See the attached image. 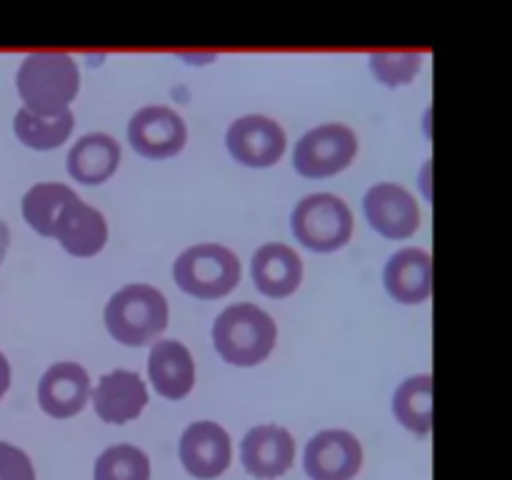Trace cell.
Wrapping results in <instances>:
<instances>
[{
	"instance_id": "cell-1",
	"label": "cell",
	"mask_w": 512,
	"mask_h": 480,
	"mask_svg": "<svg viewBox=\"0 0 512 480\" xmlns=\"http://www.w3.org/2000/svg\"><path fill=\"white\" fill-rule=\"evenodd\" d=\"M15 85L23 98V108L38 115L65 113L80 88L78 63L60 50H38L25 55Z\"/></svg>"
},
{
	"instance_id": "cell-2",
	"label": "cell",
	"mask_w": 512,
	"mask_h": 480,
	"mask_svg": "<svg viewBox=\"0 0 512 480\" xmlns=\"http://www.w3.org/2000/svg\"><path fill=\"white\" fill-rule=\"evenodd\" d=\"M278 325L253 303L228 305L213 323V343L220 358L230 365L250 368L273 353Z\"/></svg>"
},
{
	"instance_id": "cell-3",
	"label": "cell",
	"mask_w": 512,
	"mask_h": 480,
	"mask_svg": "<svg viewBox=\"0 0 512 480\" xmlns=\"http://www.w3.org/2000/svg\"><path fill=\"white\" fill-rule=\"evenodd\" d=\"M103 318L113 340L143 348L168 328V300L153 285L130 283L113 293Z\"/></svg>"
},
{
	"instance_id": "cell-4",
	"label": "cell",
	"mask_w": 512,
	"mask_h": 480,
	"mask_svg": "<svg viewBox=\"0 0 512 480\" xmlns=\"http://www.w3.org/2000/svg\"><path fill=\"white\" fill-rule=\"evenodd\" d=\"M173 278L178 288L193 298H223L240 283V260L225 245H190L175 260Z\"/></svg>"
},
{
	"instance_id": "cell-5",
	"label": "cell",
	"mask_w": 512,
	"mask_h": 480,
	"mask_svg": "<svg viewBox=\"0 0 512 480\" xmlns=\"http://www.w3.org/2000/svg\"><path fill=\"white\" fill-rule=\"evenodd\" d=\"M293 235L315 253H333L353 238L355 220L348 203L333 193H313L298 200L290 218Z\"/></svg>"
},
{
	"instance_id": "cell-6",
	"label": "cell",
	"mask_w": 512,
	"mask_h": 480,
	"mask_svg": "<svg viewBox=\"0 0 512 480\" xmlns=\"http://www.w3.org/2000/svg\"><path fill=\"white\" fill-rule=\"evenodd\" d=\"M358 155V135L343 123L308 130L293 150V168L303 178H330L348 168Z\"/></svg>"
},
{
	"instance_id": "cell-7",
	"label": "cell",
	"mask_w": 512,
	"mask_h": 480,
	"mask_svg": "<svg viewBox=\"0 0 512 480\" xmlns=\"http://www.w3.org/2000/svg\"><path fill=\"white\" fill-rule=\"evenodd\" d=\"M185 140H188L185 120L168 105H145L128 123V143L143 158H173L183 150Z\"/></svg>"
},
{
	"instance_id": "cell-8",
	"label": "cell",
	"mask_w": 512,
	"mask_h": 480,
	"mask_svg": "<svg viewBox=\"0 0 512 480\" xmlns=\"http://www.w3.org/2000/svg\"><path fill=\"white\" fill-rule=\"evenodd\" d=\"M225 145L240 165L270 168L283 158L288 140H285V130L280 128L278 120L253 113L230 123L228 133H225Z\"/></svg>"
},
{
	"instance_id": "cell-9",
	"label": "cell",
	"mask_w": 512,
	"mask_h": 480,
	"mask_svg": "<svg viewBox=\"0 0 512 480\" xmlns=\"http://www.w3.org/2000/svg\"><path fill=\"white\" fill-rule=\"evenodd\" d=\"M310 480H353L363 468V445L348 430H320L305 445Z\"/></svg>"
},
{
	"instance_id": "cell-10",
	"label": "cell",
	"mask_w": 512,
	"mask_h": 480,
	"mask_svg": "<svg viewBox=\"0 0 512 480\" xmlns=\"http://www.w3.org/2000/svg\"><path fill=\"white\" fill-rule=\"evenodd\" d=\"M183 468L198 480L220 478L233 460V443L223 425L213 420H195L180 435L178 445Z\"/></svg>"
},
{
	"instance_id": "cell-11",
	"label": "cell",
	"mask_w": 512,
	"mask_h": 480,
	"mask_svg": "<svg viewBox=\"0 0 512 480\" xmlns=\"http://www.w3.org/2000/svg\"><path fill=\"white\" fill-rule=\"evenodd\" d=\"M365 218L388 240H405L420 228L418 200L398 183H378L365 193Z\"/></svg>"
},
{
	"instance_id": "cell-12",
	"label": "cell",
	"mask_w": 512,
	"mask_h": 480,
	"mask_svg": "<svg viewBox=\"0 0 512 480\" xmlns=\"http://www.w3.org/2000/svg\"><path fill=\"white\" fill-rule=\"evenodd\" d=\"M240 460L258 480H275L295 463V438L280 425H255L240 443Z\"/></svg>"
},
{
	"instance_id": "cell-13",
	"label": "cell",
	"mask_w": 512,
	"mask_h": 480,
	"mask_svg": "<svg viewBox=\"0 0 512 480\" xmlns=\"http://www.w3.org/2000/svg\"><path fill=\"white\" fill-rule=\"evenodd\" d=\"M90 398L88 370L73 360L53 363L38 383V403L45 415L65 420L78 415Z\"/></svg>"
},
{
	"instance_id": "cell-14",
	"label": "cell",
	"mask_w": 512,
	"mask_h": 480,
	"mask_svg": "<svg viewBox=\"0 0 512 480\" xmlns=\"http://www.w3.org/2000/svg\"><path fill=\"white\" fill-rule=\"evenodd\" d=\"M53 238L63 245L65 253L75 258H93L108 243V223L98 208L73 198L60 208Z\"/></svg>"
},
{
	"instance_id": "cell-15",
	"label": "cell",
	"mask_w": 512,
	"mask_h": 480,
	"mask_svg": "<svg viewBox=\"0 0 512 480\" xmlns=\"http://www.w3.org/2000/svg\"><path fill=\"white\" fill-rule=\"evenodd\" d=\"M148 405V388L133 370H113L98 380L93 390V408L100 420L110 425H123L138 418Z\"/></svg>"
},
{
	"instance_id": "cell-16",
	"label": "cell",
	"mask_w": 512,
	"mask_h": 480,
	"mask_svg": "<svg viewBox=\"0 0 512 480\" xmlns=\"http://www.w3.org/2000/svg\"><path fill=\"white\" fill-rule=\"evenodd\" d=\"M255 288L268 298H288L303 280V258L285 243H265L250 260Z\"/></svg>"
},
{
	"instance_id": "cell-17",
	"label": "cell",
	"mask_w": 512,
	"mask_h": 480,
	"mask_svg": "<svg viewBox=\"0 0 512 480\" xmlns=\"http://www.w3.org/2000/svg\"><path fill=\"white\" fill-rule=\"evenodd\" d=\"M385 290L393 300L418 305L433 293V258L423 248H403L385 263Z\"/></svg>"
},
{
	"instance_id": "cell-18",
	"label": "cell",
	"mask_w": 512,
	"mask_h": 480,
	"mask_svg": "<svg viewBox=\"0 0 512 480\" xmlns=\"http://www.w3.org/2000/svg\"><path fill=\"white\" fill-rule=\"evenodd\" d=\"M148 375L155 393L183 400L195 385V360L180 340H155L148 355Z\"/></svg>"
},
{
	"instance_id": "cell-19",
	"label": "cell",
	"mask_w": 512,
	"mask_h": 480,
	"mask_svg": "<svg viewBox=\"0 0 512 480\" xmlns=\"http://www.w3.org/2000/svg\"><path fill=\"white\" fill-rule=\"evenodd\" d=\"M70 178L83 185H100L118 170L120 145L108 133H88L68 150Z\"/></svg>"
},
{
	"instance_id": "cell-20",
	"label": "cell",
	"mask_w": 512,
	"mask_h": 480,
	"mask_svg": "<svg viewBox=\"0 0 512 480\" xmlns=\"http://www.w3.org/2000/svg\"><path fill=\"white\" fill-rule=\"evenodd\" d=\"M393 413L415 435H428L433 430V375L405 378L393 395Z\"/></svg>"
},
{
	"instance_id": "cell-21",
	"label": "cell",
	"mask_w": 512,
	"mask_h": 480,
	"mask_svg": "<svg viewBox=\"0 0 512 480\" xmlns=\"http://www.w3.org/2000/svg\"><path fill=\"white\" fill-rule=\"evenodd\" d=\"M15 135L23 145L33 150L60 148L70 138L75 128V118L70 110L58 115H38L28 108H20L13 120Z\"/></svg>"
},
{
	"instance_id": "cell-22",
	"label": "cell",
	"mask_w": 512,
	"mask_h": 480,
	"mask_svg": "<svg viewBox=\"0 0 512 480\" xmlns=\"http://www.w3.org/2000/svg\"><path fill=\"white\" fill-rule=\"evenodd\" d=\"M73 198H78V193H73V188L65 183H35L23 195V205H20L25 223L43 238H53V225L60 208Z\"/></svg>"
},
{
	"instance_id": "cell-23",
	"label": "cell",
	"mask_w": 512,
	"mask_h": 480,
	"mask_svg": "<svg viewBox=\"0 0 512 480\" xmlns=\"http://www.w3.org/2000/svg\"><path fill=\"white\" fill-rule=\"evenodd\" d=\"M93 480H150V460L128 443L110 445L95 460Z\"/></svg>"
},
{
	"instance_id": "cell-24",
	"label": "cell",
	"mask_w": 512,
	"mask_h": 480,
	"mask_svg": "<svg viewBox=\"0 0 512 480\" xmlns=\"http://www.w3.org/2000/svg\"><path fill=\"white\" fill-rule=\"evenodd\" d=\"M420 65H423L420 53H410V50H378L370 55V70L380 83L390 88L413 83Z\"/></svg>"
},
{
	"instance_id": "cell-25",
	"label": "cell",
	"mask_w": 512,
	"mask_h": 480,
	"mask_svg": "<svg viewBox=\"0 0 512 480\" xmlns=\"http://www.w3.org/2000/svg\"><path fill=\"white\" fill-rule=\"evenodd\" d=\"M0 480H35L33 460L18 445L0 440Z\"/></svg>"
},
{
	"instance_id": "cell-26",
	"label": "cell",
	"mask_w": 512,
	"mask_h": 480,
	"mask_svg": "<svg viewBox=\"0 0 512 480\" xmlns=\"http://www.w3.org/2000/svg\"><path fill=\"white\" fill-rule=\"evenodd\" d=\"M10 388V363L3 353H0V398L8 393Z\"/></svg>"
},
{
	"instance_id": "cell-27",
	"label": "cell",
	"mask_w": 512,
	"mask_h": 480,
	"mask_svg": "<svg viewBox=\"0 0 512 480\" xmlns=\"http://www.w3.org/2000/svg\"><path fill=\"white\" fill-rule=\"evenodd\" d=\"M8 245H10V230L8 225L0 220V263L5 260V253H8Z\"/></svg>"
}]
</instances>
